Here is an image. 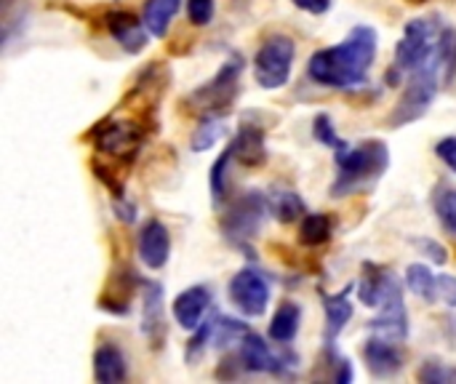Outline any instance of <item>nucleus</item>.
<instances>
[{
  "instance_id": "37",
  "label": "nucleus",
  "mask_w": 456,
  "mask_h": 384,
  "mask_svg": "<svg viewBox=\"0 0 456 384\" xmlns=\"http://www.w3.org/2000/svg\"><path fill=\"white\" fill-rule=\"evenodd\" d=\"M414 246H417L425 257H430V262H436V265H446V259H449L446 246L438 243V241H433V238H414Z\"/></svg>"
},
{
  "instance_id": "17",
  "label": "nucleus",
  "mask_w": 456,
  "mask_h": 384,
  "mask_svg": "<svg viewBox=\"0 0 456 384\" xmlns=\"http://www.w3.org/2000/svg\"><path fill=\"white\" fill-rule=\"evenodd\" d=\"M230 152L232 158L246 166V168H256V166H265L267 160V144H265V131L259 126H251V123H240L235 139L230 142Z\"/></svg>"
},
{
  "instance_id": "1",
  "label": "nucleus",
  "mask_w": 456,
  "mask_h": 384,
  "mask_svg": "<svg viewBox=\"0 0 456 384\" xmlns=\"http://www.w3.org/2000/svg\"><path fill=\"white\" fill-rule=\"evenodd\" d=\"M379 35L369 24H358L350 35L329 48H321L307 61V78L326 88H358L366 83L377 59Z\"/></svg>"
},
{
  "instance_id": "35",
  "label": "nucleus",
  "mask_w": 456,
  "mask_h": 384,
  "mask_svg": "<svg viewBox=\"0 0 456 384\" xmlns=\"http://www.w3.org/2000/svg\"><path fill=\"white\" fill-rule=\"evenodd\" d=\"M326 355L331 358V374H329V380L334 384H350L353 382V364L345 358V355H339V353H334V345H326Z\"/></svg>"
},
{
  "instance_id": "26",
  "label": "nucleus",
  "mask_w": 456,
  "mask_h": 384,
  "mask_svg": "<svg viewBox=\"0 0 456 384\" xmlns=\"http://www.w3.org/2000/svg\"><path fill=\"white\" fill-rule=\"evenodd\" d=\"M334 233V222L329 214H305L299 222V241L305 246H323Z\"/></svg>"
},
{
  "instance_id": "22",
  "label": "nucleus",
  "mask_w": 456,
  "mask_h": 384,
  "mask_svg": "<svg viewBox=\"0 0 456 384\" xmlns=\"http://www.w3.org/2000/svg\"><path fill=\"white\" fill-rule=\"evenodd\" d=\"M179 8H182V0H144L142 21L152 37H163L171 27V19L179 13Z\"/></svg>"
},
{
  "instance_id": "8",
  "label": "nucleus",
  "mask_w": 456,
  "mask_h": 384,
  "mask_svg": "<svg viewBox=\"0 0 456 384\" xmlns=\"http://www.w3.org/2000/svg\"><path fill=\"white\" fill-rule=\"evenodd\" d=\"M297 45L289 35H273L262 43L254 56V78L265 91L283 88L294 69Z\"/></svg>"
},
{
  "instance_id": "23",
  "label": "nucleus",
  "mask_w": 456,
  "mask_h": 384,
  "mask_svg": "<svg viewBox=\"0 0 456 384\" xmlns=\"http://www.w3.org/2000/svg\"><path fill=\"white\" fill-rule=\"evenodd\" d=\"M299 323H302V310H299V305L283 302V305L275 310L273 321H270V339L278 342V345L294 342V337H297V331H299Z\"/></svg>"
},
{
  "instance_id": "32",
  "label": "nucleus",
  "mask_w": 456,
  "mask_h": 384,
  "mask_svg": "<svg viewBox=\"0 0 456 384\" xmlns=\"http://www.w3.org/2000/svg\"><path fill=\"white\" fill-rule=\"evenodd\" d=\"M417 380L425 384H454L456 382V369L454 366H446L436 358L425 361L417 372Z\"/></svg>"
},
{
  "instance_id": "10",
  "label": "nucleus",
  "mask_w": 456,
  "mask_h": 384,
  "mask_svg": "<svg viewBox=\"0 0 456 384\" xmlns=\"http://www.w3.org/2000/svg\"><path fill=\"white\" fill-rule=\"evenodd\" d=\"M230 302L246 315V318H262L270 307V281L254 270V267H243L230 278L227 286Z\"/></svg>"
},
{
  "instance_id": "18",
  "label": "nucleus",
  "mask_w": 456,
  "mask_h": 384,
  "mask_svg": "<svg viewBox=\"0 0 456 384\" xmlns=\"http://www.w3.org/2000/svg\"><path fill=\"white\" fill-rule=\"evenodd\" d=\"M211 305V291L208 286H192V289H184L176 299H174V321L187 329V331H195L200 323H203V315Z\"/></svg>"
},
{
  "instance_id": "42",
  "label": "nucleus",
  "mask_w": 456,
  "mask_h": 384,
  "mask_svg": "<svg viewBox=\"0 0 456 384\" xmlns=\"http://www.w3.org/2000/svg\"><path fill=\"white\" fill-rule=\"evenodd\" d=\"M409 3H411V5H425L428 0H409Z\"/></svg>"
},
{
  "instance_id": "16",
  "label": "nucleus",
  "mask_w": 456,
  "mask_h": 384,
  "mask_svg": "<svg viewBox=\"0 0 456 384\" xmlns=\"http://www.w3.org/2000/svg\"><path fill=\"white\" fill-rule=\"evenodd\" d=\"M136 251H139V259L150 270H163L171 257V235H168L166 225L158 219H150L139 233Z\"/></svg>"
},
{
  "instance_id": "25",
  "label": "nucleus",
  "mask_w": 456,
  "mask_h": 384,
  "mask_svg": "<svg viewBox=\"0 0 456 384\" xmlns=\"http://www.w3.org/2000/svg\"><path fill=\"white\" fill-rule=\"evenodd\" d=\"M406 286L422 302H436L441 297V291H438V275H433V270L428 265H419V262H414V265L406 267Z\"/></svg>"
},
{
  "instance_id": "7",
  "label": "nucleus",
  "mask_w": 456,
  "mask_h": 384,
  "mask_svg": "<svg viewBox=\"0 0 456 384\" xmlns=\"http://www.w3.org/2000/svg\"><path fill=\"white\" fill-rule=\"evenodd\" d=\"M444 24L433 19H411L403 27V37L395 45V67L403 72H417L438 53V37Z\"/></svg>"
},
{
  "instance_id": "29",
  "label": "nucleus",
  "mask_w": 456,
  "mask_h": 384,
  "mask_svg": "<svg viewBox=\"0 0 456 384\" xmlns=\"http://www.w3.org/2000/svg\"><path fill=\"white\" fill-rule=\"evenodd\" d=\"M438 61H441V72H444L446 86H452L456 80V27H444L441 29Z\"/></svg>"
},
{
  "instance_id": "28",
  "label": "nucleus",
  "mask_w": 456,
  "mask_h": 384,
  "mask_svg": "<svg viewBox=\"0 0 456 384\" xmlns=\"http://www.w3.org/2000/svg\"><path fill=\"white\" fill-rule=\"evenodd\" d=\"M222 134H224V118L222 115H206V118H200V123L190 139V147L195 152H206L222 139Z\"/></svg>"
},
{
  "instance_id": "3",
  "label": "nucleus",
  "mask_w": 456,
  "mask_h": 384,
  "mask_svg": "<svg viewBox=\"0 0 456 384\" xmlns=\"http://www.w3.org/2000/svg\"><path fill=\"white\" fill-rule=\"evenodd\" d=\"M243 56L240 53H232L222 67L219 72L203 83L200 88H195L190 96H187V104L195 115L206 118V115H227L232 102L238 99V91H240V75H243Z\"/></svg>"
},
{
  "instance_id": "6",
  "label": "nucleus",
  "mask_w": 456,
  "mask_h": 384,
  "mask_svg": "<svg viewBox=\"0 0 456 384\" xmlns=\"http://www.w3.org/2000/svg\"><path fill=\"white\" fill-rule=\"evenodd\" d=\"M267 211H270V203H267V198L259 190H246L243 195H238V200L222 217V235H224V241L230 246H235V249L248 251V243L262 230Z\"/></svg>"
},
{
  "instance_id": "15",
  "label": "nucleus",
  "mask_w": 456,
  "mask_h": 384,
  "mask_svg": "<svg viewBox=\"0 0 456 384\" xmlns=\"http://www.w3.org/2000/svg\"><path fill=\"white\" fill-rule=\"evenodd\" d=\"M363 361L374 380H393L403 369V353L398 350V342L382 337H371L363 345Z\"/></svg>"
},
{
  "instance_id": "21",
  "label": "nucleus",
  "mask_w": 456,
  "mask_h": 384,
  "mask_svg": "<svg viewBox=\"0 0 456 384\" xmlns=\"http://www.w3.org/2000/svg\"><path fill=\"white\" fill-rule=\"evenodd\" d=\"M393 281L395 278L385 267H379L374 262H366L363 265V275H361V286H358L361 302L366 307H379L382 299H385V294H387V289L393 286Z\"/></svg>"
},
{
  "instance_id": "9",
  "label": "nucleus",
  "mask_w": 456,
  "mask_h": 384,
  "mask_svg": "<svg viewBox=\"0 0 456 384\" xmlns=\"http://www.w3.org/2000/svg\"><path fill=\"white\" fill-rule=\"evenodd\" d=\"M243 372L248 374H273V377H291V372L299 366V358L294 353H273L270 345L259 334H246L238 353Z\"/></svg>"
},
{
  "instance_id": "14",
  "label": "nucleus",
  "mask_w": 456,
  "mask_h": 384,
  "mask_svg": "<svg viewBox=\"0 0 456 384\" xmlns=\"http://www.w3.org/2000/svg\"><path fill=\"white\" fill-rule=\"evenodd\" d=\"M104 24H107V29H110V35L115 37V43H118L126 53L136 56V53L144 51L150 29H147L144 21H139L131 11L115 8V11H110V13L104 16Z\"/></svg>"
},
{
  "instance_id": "12",
  "label": "nucleus",
  "mask_w": 456,
  "mask_h": 384,
  "mask_svg": "<svg viewBox=\"0 0 456 384\" xmlns=\"http://www.w3.org/2000/svg\"><path fill=\"white\" fill-rule=\"evenodd\" d=\"M136 289H139L136 270L128 265H118L104 283V291L99 297V310H104L110 315H128Z\"/></svg>"
},
{
  "instance_id": "33",
  "label": "nucleus",
  "mask_w": 456,
  "mask_h": 384,
  "mask_svg": "<svg viewBox=\"0 0 456 384\" xmlns=\"http://www.w3.org/2000/svg\"><path fill=\"white\" fill-rule=\"evenodd\" d=\"M313 136H315V142H321V144H326V147H334V150L347 147V142H342V139L337 136V128H334V123H331V115H326V112H318V115L313 118Z\"/></svg>"
},
{
  "instance_id": "38",
  "label": "nucleus",
  "mask_w": 456,
  "mask_h": 384,
  "mask_svg": "<svg viewBox=\"0 0 456 384\" xmlns=\"http://www.w3.org/2000/svg\"><path fill=\"white\" fill-rule=\"evenodd\" d=\"M436 155L441 158V163L454 171L456 174V136H444L438 144H436Z\"/></svg>"
},
{
  "instance_id": "40",
  "label": "nucleus",
  "mask_w": 456,
  "mask_h": 384,
  "mask_svg": "<svg viewBox=\"0 0 456 384\" xmlns=\"http://www.w3.org/2000/svg\"><path fill=\"white\" fill-rule=\"evenodd\" d=\"M438 291L449 307H456V275H438Z\"/></svg>"
},
{
  "instance_id": "39",
  "label": "nucleus",
  "mask_w": 456,
  "mask_h": 384,
  "mask_svg": "<svg viewBox=\"0 0 456 384\" xmlns=\"http://www.w3.org/2000/svg\"><path fill=\"white\" fill-rule=\"evenodd\" d=\"M112 211H115V217L120 219V222H126V225H131L134 219H136V206L123 195V198H112Z\"/></svg>"
},
{
  "instance_id": "5",
  "label": "nucleus",
  "mask_w": 456,
  "mask_h": 384,
  "mask_svg": "<svg viewBox=\"0 0 456 384\" xmlns=\"http://www.w3.org/2000/svg\"><path fill=\"white\" fill-rule=\"evenodd\" d=\"M150 126L136 120V118H104L102 123H96L88 134V139L94 142V147L99 152H104L112 160L120 163H131L136 158V152L142 150L144 139H147Z\"/></svg>"
},
{
  "instance_id": "27",
  "label": "nucleus",
  "mask_w": 456,
  "mask_h": 384,
  "mask_svg": "<svg viewBox=\"0 0 456 384\" xmlns=\"http://www.w3.org/2000/svg\"><path fill=\"white\" fill-rule=\"evenodd\" d=\"M248 334V326L243 321L227 318V315H211V345L216 350H224L227 345L243 339Z\"/></svg>"
},
{
  "instance_id": "19",
  "label": "nucleus",
  "mask_w": 456,
  "mask_h": 384,
  "mask_svg": "<svg viewBox=\"0 0 456 384\" xmlns=\"http://www.w3.org/2000/svg\"><path fill=\"white\" fill-rule=\"evenodd\" d=\"M94 380L99 384H120L128 380V361L123 350L112 342H104L94 353Z\"/></svg>"
},
{
  "instance_id": "13",
  "label": "nucleus",
  "mask_w": 456,
  "mask_h": 384,
  "mask_svg": "<svg viewBox=\"0 0 456 384\" xmlns=\"http://www.w3.org/2000/svg\"><path fill=\"white\" fill-rule=\"evenodd\" d=\"M144 286V302H142V334L147 339V345H152L155 350L163 347L166 342V291L163 283L158 281H147Z\"/></svg>"
},
{
  "instance_id": "4",
  "label": "nucleus",
  "mask_w": 456,
  "mask_h": 384,
  "mask_svg": "<svg viewBox=\"0 0 456 384\" xmlns=\"http://www.w3.org/2000/svg\"><path fill=\"white\" fill-rule=\"evenodd\" d=\"M438 75H441L438 53H436L433 61H428L425 67H419L417 72H411V80H409L406 91L401 94L398 104L393 107V112L387 118L390 128H403L409 123L422 120L430 112V107H433V102L438 96V88H441L438 86Z\"/></svg>"
},
{
  "instance_id": "34",
  "label": "nucleus",
  "mask_w": 456,
  "mask_h": 384,
  "mask_svg": "<svg viewBox=\"0 0 456 384\" xmlns=\"http://www.w3.org/2000/svg\"><path fill=\"white\" fill-rule=\"evenodd\" d=\"M211 345V318L208 321H203L198 329H195V337L187 342V350H184V361L187 364H195V361H200V355L206 353V347Z\"/></svg>"
},
{
  "instance_id": "2",
  "label": "nucleus",
  "mask_w": 456,
  "mask_h": 384,
  "mask_svg": "<svg viewBox=\"0 0 456 384\" xmlns=\"http://www.w3.org/2000/svg\"><path fill=\"white\" fill-rule=\"evenodd\" d=\"M337 179L331 182V198H345L358 190L374 187L390 168V147L379 139H366L358 147L334 150Z\"/></svg>"
},
{
  "instance_id": "31",
  "label": "nucleus",
  "mask_w": 456,
  "mask_h": 384,
  "mask_svg": "<svg viewBox=\"0 0 456 384\" xmlns=\"http://www.w3.org/2000/svg\"><path fill=\"white\" fill-rule=\"evenodd\" d=\"M436 214L444 225V230H449L456 238V190L454 187H441L433 198Z\"/></svg>"
},
{
  "instance_id": "20",
  "label": "nucleus",
  "mask_w": 456,
  "mask_h": 384,
  "mask_svg": "<svg viewBox=\"0 0 456 384\" xmlns=\"http://www.w3.org/2000/svg\"><path fill=\"white\" fill-rule=\"evenodd\" d=\"M350 289L342 294H323V310H326V345H334L337 337L347 329L353 318V302L347 299Z\"/></svg>"
},
{
  "instance_id": "11",
  "label": "nucleus",
  "mask_w": 456,
  "mask_h": 384,
  "mask_svg": "<svg viewBox=\"0 0 456 384\" xmlns=\"http://www.w3.org/2000/svg\"><path fill=\"white\" fill-rule=\"evenodd\" d=\"M379 307H382V313L369 323V331L374 337H382V339H390V342H403L409 337V313H406V305H403V291H401V286L395 281L387 289Z\"/></svg>"
},
{
  "instance_id": "30",
  "label": "nucleus",
  "mask_w": 456,
  "mask_h": 384,
  "mask_svg": "<svg viewBox=\"0 0 456 384\" xmlns=\"http://www.w3.org/2000/svg\"><path fill=\"white\" fill-rule=\"evenodd\" d=\"M235 158H232V152H230V147L216 158V163L211 166V174H208V187H211V200H214V206H222L224 200H227V166L232 163Z\"/></svg>"
},
{
  "instance_id": "36",
  "label": "nucleus",
  "mask_w": 456,
  "mask_h": 384,
  "mask_svg": "<svg viewBox=\"0 0 456 384\" xmlns=\"http://www.w3.org/2000/svg\"><path fill=\"white\" fill-rule=\"evenodd\" d=\"M187 16L195 27H206L214 19V0H187Z\"/></svg>"
},
{
  "instance_id": "24",
  "label": "nucleus",
  "mask_w": 456,
  "mask_h": 384,
  "mask_svg": "<svg viewBox=\"0 0 456 384\" xmlns=\"http://www.w3.org/2000/svg\"><path fill=\"white\" fill-rule=\"evenodd\" d=\"M267 203H270V214L278 222H283V225L299 222L307 214V206H305L302 195L294 192V190H273L270 198H267Z\"/></svg>"
},
{
  "instance_id": "41",
  "label": "nucleus",
  "mask_w": 456,
  "mask_h": 384,
  "mask_svg": "<svg viewBox=\"0 0 456 384\" xmlns=\"http://www.w3.org/2000/svg\"><path fill=\"white\" fill-rule=\"evenodd\" d=\"M291 3H294L297 8L313 13V16H321V13H326V11L331 8V0H291Z\"/></svg>"
}]
</instances>
